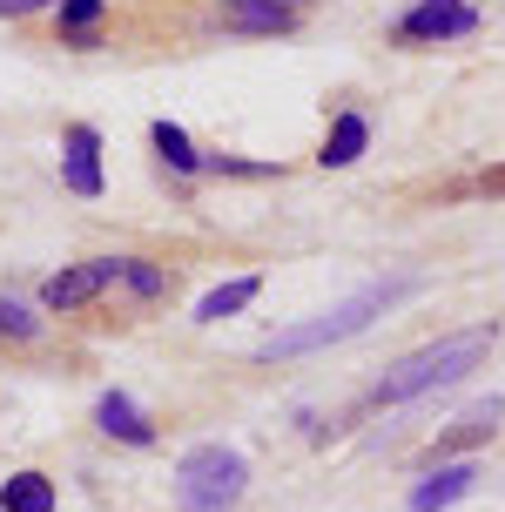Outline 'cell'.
<instances>
[{"label":"cell","instance_id":"6da1fadb","mask_svg":"<svg viewBox=\"0 0 505 512\" xmlns=\"http://www.w3.org/2000/svg\"><path fill=\"white\" fill-rule=\"evenodd\" d=\"M499 344V324H472V331H452L425 344V351H411L371 384V405H404V398H418V391H438V384H458L465 371H479L485 351Z\"/></svg>","mask_w":505,"mask_h":512},{"label":"cell","instance_id":"7a4b0ae2","mask_svg":"<svg viewBox=\"0 0 505 512\" xmlns=\"http://www.w3.org/2000/svg\"><path fill=\"white\" fill-rule=\"evenodd\" d=\"M398 297H411V277H384V283H364L357 297H344L337 310H324V317H310V324H290V331H277L256 358H303V351H324V344H344V337H357L371 317H384V310L398 304Z\"/></svg>","mask_w":505,"mask_h":512},{"label":"cell","instance_id":"3957f363","mask_svg":"<svg viewBox=\"0 0 505 512\" xmlns=\"http://www.w3.org/2000/svg\"><path fill=\"white\" fill-rule=\"evenodd\" d=\"M243 486H250V465L229 445H196L176 465V506L182 512H236L243 506Z\"/></svg>","mask_w":505,"mask_h":512},{"label":"cell","instance_id":"277c9868","mask_svg":"<svg viewBox=\"0 0 505 512\" xmlns=\"http://www.w3.org/2000/svg\"><path fill=\"white\" fill-rule=\"evenodd\" d=\"M479 27V14L465 7V0H418L411 14H398V34L404 48H431V41H458V34H472Z\"/></svg>","mask_w":505,"mask_h":512},{"label":"cell","instance_id":"5b68a950","mask_svg":"<svg viewBox=\"0 0 505 512\" xmlns=\"http://www.w3.org/2000/svg\"><path fill=\"white\" fill-rule=\"evenodd\" d=\"M122 277H128V256H95V263H75V270H61V277L41 283V304L75 310V304H88V297H101L108 283H122Z\"/></svg>","mask_w":505,"mask_h":512},{"label":"cell","instance_id":"8992f818","mask_svg":"<svg viewBox=\"0 0 505 512\" xmlns=\"http://www.w3.org/2000/svg\"><path fill=\"white\" fill-rule=\"evenodd\" d=\"M499 418H505V405L499 398H479L472 411H458L445 432L431 438V452H425V465H438V459H452V452H472V445H485V438L499 432Z\"/></svg>","mask_w":505,"mask_h":512},{"label":"cell","instance_id":"52a82bcc","mask_svg":"<svg viewBox=\"0 0 505 512\" xmlns=\"http://www.w3.org/2000/svg\"><path fill=\"white\" fill-rule=\"evenodd\" d=\"M216 27H229V34H290L297 7L290 0H223Z\"/></svg>","mask_w":505,"mask_h":512},{"label":"cell","instance_id":"ba28073f","mask_svg":"<svg viewBox=\"0 0 505 512\" xmlns=\"http://www.w3.org/2000/svg\"><path fill=\"white\" fill-rule=\"evenodd\" d=\"M61 176L75 196H101V135L95 128H68V142H61Z\"/></svg>","mask_w":505,"mask_h":512},{"label":"cell","instance_id":"9c48e42d","mask_svg":"<svg viewBox=\"0 0 505 512\" xmlns=\"http://www.w3.org/2000/svg\"><path fill=\"white\" fill-rule=\"evenodd\" d=\"M472 479H479L472 465H438L431 479H418V486H411V512H445L452 499H465V492H472Z\"/></svg>","mask_w":505,"mask_h":512},{"label":"cell","instance_id":"30bf717a","mask_svg":"<svg viewBox=\"0 0 505 512\" xmlns=\"http://www.w3.org/2000/svg\"><path fill=\"white\" fill-rule=\"evenodd\" d=\"M364 149H371V122H364L357 108H344V115L330 122V142H324V155H317V162H324V169H351Z\"/></svg>","mask_w":505,"mask_h":512},{"label":"cell","instance_id":"8fae6325","mask_svg":"<svg viewBox=\"0 0 505 512\" xmlns=\"http://www.w3.org/2000/svg\"><path fill=\"white\" fill-rule=\"evenodd\" d=\"M95 425L108 438H122V445H149V438H155V425L135 411V398H122V391H108V398L95 405Z\"/></svg>","mask_w":505,"mask_h":512},{"label":"cell","instance_id":"7c38bea8","mask_svg":"<svg viewBox=\"0 0 505 512\" xmlns=\"http://www.w3.org/2000/svg\"><path fill=\"white\" fill-rule=\"evenodd\" d=\"M0 506L7 512H54V486L41 472H14V479L0 486Z\"/></svg>","mask_w":505,"mask_h":512},{"label":"cell","instance_id":"4fadbf2b","mask_svg":"<svg viewBox=\"0 0 505 512\" xmlns=\"http://www.w3.org/2000/svg\"><path fill=\"white\" fill-rule=\"evenodd\" d=\"M256 290H263V283L256 277H236V283H216V290H209V297H202L196 304V324H223L229 310H243L256 297Z\"/></svg>","mask_w":505,"mask_h":512},{"label":"cell","instance_id":"5bb4252c","mask_svg":"<svg viewBox=\"0 0 505 512\" xmlns=\"http://www.w3.org/2000/svg\"><path fill=\"white\" fill-rule=\"evenodd\" d=\"M149 135H155V155H162V162H169L176 176H196V169H202V155L189 149V135H182L176 122H155Z\"/></svg>","mask_w":505,"mask_h":512},{"label":"cell","instance_id":"9a60e30c","mask_svg":"<svg viewBox=\"0 0 505 512\" xmlns=\"http://www.w3.org/2000/svg\"><path fill=\"white\" fill-rule=\"evenodd\" d=\"M101 21V0H61V41L88 48V27Z\"/></svg>","mask_w":505,"mask_h":512},{"label":"cell","instance_id":"2e32d148","mask_svg":"<svg viewBox=\"0 0 505 512\" xmlns=\"http://www.w3.org/2000/svg\"><path fill=\"white\" fill-rule=\"evenodd\" d=\"M128 290H135V297H162V290H169V270H155V263H142V256H128Z\"/></svg>","mask_w":505,"mask_h":512},{"label":"cell","instance_id":"e0dca14e","mask_svg":"<svg viewBox=\"0 0 505 512\" xmlns=\"http://www.w3.org/2000/svg\"><path fill=\"white\" fill-rule=\"evenodd\" d=\"M445 196H505V162H492V169H479L472 182H458V189H445Z\"/></svg>","mask_w":505,"mask_h":512},{"label":"cell","instance_id":"ac0fdd59","mask_svg":"<svg viewBox=\"0 0 505 512\" xmlns=\"http://www.w3.org/2000/svg\"><path fill=\"white\" fill-rule=\"evenodd\" d=\"M0 337H34V317L21 304H0Z\"/></svg>","mask_w":505,"mask_h":512},{"label":"cell","instance_id":"d6986e66","mask_svg":"<svg viewBox=\"0 0 505 512\" xmlns=\"http://www.w3.org/2000/svg\"><path fill=\"white\" fill-rule=\"evenodd\" d=\"M34 7H48V0H0V14H34Z\"/></svg>","mask_w":505,"mask_h":512}]
</instances>
